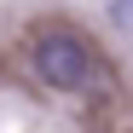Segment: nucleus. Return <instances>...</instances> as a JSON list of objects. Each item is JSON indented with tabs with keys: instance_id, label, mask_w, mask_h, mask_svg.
<instances>
[{
	"instance_id": "f257e3e1",
	"label": "nucleus",
	"mask_w": 133,
	"mask_h": 133,
	"mask_svg": "<svg viewBox=\"0 0 133 133\" xmlns=\"http://www.w3.org/2000/svg\"><path fill=\"white\" fill-rule=\"evenodd\" d=\"M35 75L52 93H87L93 87V52L70 29H41L35 35Z\"/></svg>"
}]
</instances>
